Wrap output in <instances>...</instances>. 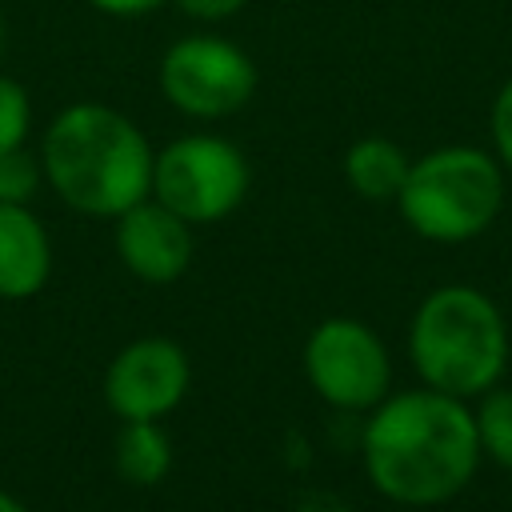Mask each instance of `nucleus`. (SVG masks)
<instances>
[{"label": "nucleus", "instance_id": "obj_3", "mask_svg": "<svg viewBox=\"0 0 512 512\" xmlns=\"http://www.w3.org/2000/svg\"><path fill=\"white\" fill-rule=\"evenodd\" d=\"M416 376L448 396H484L508 368V324L492 296L472 284L428 292L408 328Z\"/></svg>", "mask_w": 512, "mask_h": 512}, {"label": "nucleus", "instance_id": "obj_9", "mask_svg": "<svg viewBox=\"0 0 512 512\" xmlns=\"http://www.w3.org/2000/svg\"><path fill=\"white\" fill-rule=\"evenodd\" d=\"M116 256L144 284H172L192 264V224L164 208L156 196L136 200L116 216Z\"/></svg>", "mask_w": 512, "mask_h": 512}, {"label": "nucleus", "instance_id": "obj_13", "mask_svg": "<svg viewBox=\"0 0 512 512\" xmlns=\"http://www.w3.org/2000/svg\"><path fill=\"white\" fill-rule=\"evenodd\" d=\"M480 456L496 460L512 472V388H488L480 396V408L472 412Z\"/></svg>", "mask_w": 512, "mask_h": 512}, {"label": "nucleus", "instance_id": "obj_20", "mask_svg": "<svg viewBox=\"0 0 512 512\" xmlns=\"http://www.w3.org/2000/svg\"><path fill=\"white\" fill-rule=\"evenodd\" d=\"M0 60H4V16H0Z\"/></svg>", "mask_w": 512, "mask_h": 512}, {"label": "nucleus", "instance_id": "obj_15", "mask_svg": "<svg viewBox=\"0 0 512 512\" xmlns=\"http://www.w3.org/2000/svg\"><path fill=\"white\" fill-rule=\"evenodd\" d=\"M40 180H44L40 156H32L28 148L0 156V204H28L36 196Z\"/></svg>", "mask_w": 512, "mask_h": 512}, {"label": "nucleus", "instance_id": "obj_14", "mask_svg": "<svg viewBox=\"0 0 512 512\" xmlns=\"http://www.w3.org/2000/svg\"><path fill=\"white\" fill-rule=\"evenodd\" d=\"M32 132V96L20 80L0 76V156L28 144Z\"/></svg>", "mask_w": 512, "mask_h": 512}, {"label": "nucleus", "instance_id": "obj_6", "mask_svg": "<svg viewBox=\"0 0 512 512\" xmlns=\"http://www.w3.org/2000/svg\"><path fill=\"white\" fill-rule=\"evenodd\" d=\"M260 72L256 60L216 32H192L168 44L160 56V92L164 100L192 120H224L256 96Z\"/></svg>", "mask_w": 512, "mask_h": 512}, {"label": "nucleus", "instance_id": "obj_8", "mask_svg": "<svg viewBox=\"0 0 512 512\" xmlns=\"http://www.w3.org/2000/svg\"><path fill=\"white\" fill-rule=\"evenodd\" d=\"M192 384L188 352L168 336L124 344L104 372V404L116 420H164Z\"/></svg>", "mask_w": 512, "mask_h": 512}, {"label": "nucleus", "instance_id": "obj_18", "mask_svg": "<svg viewBox=\"0 0 512 512\" xmlns=\"http://www.w3.org/2000/svg\"><path fill=\"white\" fill-rule=\"evenodd\" d=\"M84 4H92V8L104 12V16L132 20V16H148L152 8H160V4H168V0H84Z\"/></svg>", "mask_w": 512, "mask_h": 512}, {"label": "nucleus", "instance_id": "obj_10", "mask_svg": "<svg viewBox=\"0 0 512 512\" xmlns=\"http://www.w3.org/2000/svg\"><path fill=\"white\" fill-rule=\"evenodd\" d=\"M52 276V240L28 204H0V300H28Z\"/></svg>", "mask_w": 512, "mask_h": 512}, {"label": "nucleus", "instance_id": "obj_11", "mask_svg": "<svg viewBox=\"0 0 512 512\" xmlns=\"http://www.w3.org/2000/svg\"><path fill=\"white\" fill-rule=\"evenodd\" d=\"M408 168V152L388 136H364L344 152V180L364 200H396Z\"/></svg>", "mask_w": 512, "mask_h": 512}, {"label": "nucleus", "instance_id": "obj_2", "mask_svg": "<svg viewBox=\"0 0 512 512\" xmlns=\"http://www.w3.org/2000/svg\"><path fill=\"white\" fill-rule=\"evenodd\" d=\"M152 144L112 104L76 100L52 116L40 140L48 188L80 216L116 220L152 192Z\"/></svg>", "mask_w": 512, "mask_h": 512}, {"label": "nucleus", "instance_id": "obj_7", "mask_svg": "<svg viewBox=\"0 0 512 512\" xmlns=\"http://www.w3.org/2000/svg\"><path fill=\"white\" fill-rule=\"evenodd\" d=\"M304 376L320 400L344 412H368L388 396L392 360L384 340L352 320L332 316L320 320L304 340Z\"/></svg>", "mask_w": 512, "mask_h": 512}, {"label": "nucleus", "instance_id": "obj_4", "mask_svg": "<svg viewBox=\"0 0 512 512\" xmlns=\"http://www.w3.org/2000/svg\"><path fill=\"white\" fill-rule=\"evenodd\" d=\"M404 224L432 244H464L492 228L504 208V168L472 144H444L412 160L396 196Z\"/></svg>", "mask_w": 512, "mask_h": 512}, {"label": "nucleus", "instance_id": "obj_16", "mask_svg": "<svg viewBox=\"0 0 512 512\" xmlns=\"http://www.w3.org/2000/svg\"><path fill=\"white\" fill-rule=\"evenodd\" d=\"M488 132H492V156L500 160L504 172H512V80H504L492 100Z\"/></svg>", "mask_w": 512, "mask_h": 512}, {"label": "nucleus", "instance_id": "obj_5", "mask_svg": "<svg viewBox=\"0 0 512 512\" xmlns=\"http://www.w3.org/2000/svg\"><path fill=\"white\" fill-rule=\"evenodd\" d=\"M252 172L244 152L212 132L176 136L152 160V192L164 208L188 224H212L232 216L248 196Z\"/></svg>", "mask_w": 512, "mask_h": 512}, {"label": "nucleus", "instance_id": "obj_17", "mask_svg": "<svg viewBox=\"0 0 512 512\" xmlns=\"http://www.w3.org/2000/svg\"><path fill=\"white\" fill-rule=\"evenodd\" d=\"M184 16H192V20H200V24H220V20H228V16H236L248 0H172Z\"/></svg>", "mask_w": 512, "mask_h": 512}, {"label": "nucleus", "instance_id": "obj_1", "mask_svg": "<svg viewBox=\"0 0 512 512\" xmlns=\"http://www.w3.org/2000/svg\"><path fill=\"white\" fill-rule=\"evenodd\" d=\"M476 464V420L460 396L424 384L368 408L364 472L380 496L408 508H432L460 496Z\"/></svg>", "mask_w": 512, "mask_h": 512}, {"label": "nucleus", "instance_id": "obj_12", "mask_svg": "<svg viewBox=\"0 0 512 512\" xmlns=\"http://www.w3.org/2000/svg\"><path fill=\"white\" fill-rule=\"evenodd\" d=\"M116 476L132 488H152L172 468V444L160 420H120V436L112 448Z\"/></svg>", "mask_w": 512, "mask_h": 512}, {"label": "nucleus", "instance_id": "obj_19", "mask_svg": "<svg viewBox=\"0 0 512 512\" xmlns=\"http://www.w3.org/2000/svg\"><path fill=\"white\" fill-rule=\"evenodd\" d=\"M0 512H28V508H24L12 492H4V488H0Z\"/></svg>", "mask_w": 512, "mask_h": 512}]
</instances>
